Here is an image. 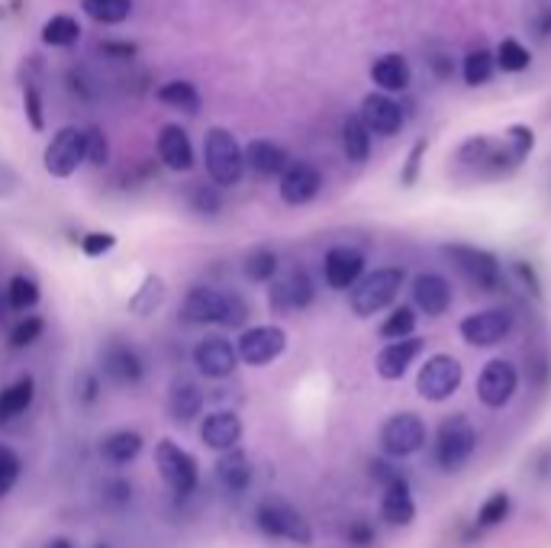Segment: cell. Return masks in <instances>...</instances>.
<instances>
[{
	"label": "cell",
	"mask_w": 551,
	"mask_h": 548,
	"mask_svg": "<svg viewBox=\"0 0 551 548\" xmlns=\"http://www.w3.org/2000/svg\"><path fill=\"white\" fill-rule=\"evenodd\" d=\"M158 158H162V165L171 168V171H191L194 168V146H191V136H187V129L178 126V123H168L162 126V133H158Z\"/></svg>",
	"instance_id": "603a6c76"
},
{
	"label": "cell",
	"mask_w": 551,
	"mask_h": 548,
	"mask_svg": "<svg viewBox=\"0 0 551 548\" xmlns=\"http://www.w3.org/2000/svg\"><path fill=\"white\" fill-rule=\"evenodd\" d=\"M155 97H158V104H165L168 110H178V113H184V117L200 113V91L191 81H181V78L165 81Z\"/></svg>",
	"instance_id": "4dcf8cb0"
},
{
	"label": "cell",
	"mask_w": 551,
	"mask_h": 548,
	"mask_svg": "<svg viewBox=\"0 0 551 548\" xmlns=\"http://www.w3.org/2000/svg\"><path fill=\"white\" fill-rule=\"evenodd\" d=\"M139 452H142V436L136 429H116L100 442V455H104L110 465H129V461H136Z\"/></svg>",
	"instance_id": "1f68e13d"
},
{
	"label": "cell",
	"mask_w": 551,
	"mask_h": 548,
	"mask_svg": "<svg viewBox=\"0 0 551 548\" xmlns=\"http://www.w3.org/2000/svg\"><path fill=\"white\" fill-rule=\"evenodd\" d=\"M426 342L419 336H410V339H400V342H387L381 352H377V374H381L384 381H400L406 371H410V365L416 362L419 355H423Z\"/></svg>",
	"instance_id": "ffe728a7"
},
{
	"label": "cell",
	"mask_w": 551,
	"mask_h": 548,
	"mask_svg": "<svg viewBox=\"0 0 551 548\" xmlns=\"http://www.w3.org/2000/svg\"><path fill=\"white\" fill-rule=\"evenodd\" d=\"M33 400H36V381L33 374H23V378H17L10 387L0 391V423H10L17 420V416H23L33 407Z\"/></svg>",
	"instance_id": "f1b7e54d"
},
{
	"label": "cell",
	"mask_w": 551,
	"mask_h": 548,
	"mask_svg": "<svg viewBox=\"0 0 551 548\" xmlns=\"http://www.w3.org/2000/svg\"><path fill=\"white\" fill-rule=\"evenodd\" d=\"M526 26H529V30H532L535 36H539V39H548V36H551V7H545L542 17H529Z\"/></svg>",
	"instance_id": "6f0895ef"
},
{
	"label": "cell",
	"mask_w": 551,
	"mask_h": 548,
	"mask_svg": "<svg viewBox=\"0 0 551 548\" xmlns=\"http://www.w3.org/2000/svg\"><path fill=\"white\" fill-rule=\"evenodd\" d=\"M184 320L197 326L220 323L236 329L249 320V304H245L239 294H226V291H216V287L200 284L184 300Z\"/></svg>",
	"instance_id": "6da1fadb"
},
{
	"label": "cell",
	"mask_w": 551,
	"mask_h": 548,
	"mask_svg": "<svg viewBox=\"0 0 551 548\" xmlns=\"http://www.w3.org/2000/svg\"><path fill=\"white\" fill-rule=\"evenodd\" d=\"M194 365L200 368V374H207V378L223 381V378H229V374L239 368V352H236V345H232L229 339L207 336L203 342H197Z\"/></svg>",
	"instance_id": "ac0fdd59"
},
{
	"label": "cell",
	"mask_w": 551,
	"mask_h": 548,
	"mask_svg": "<svg viewBox=\"0 0 551 548\" xmlns=\"http://www.w3.org/2000/svg\"><path fill=\"white\" fill-rule=\"evenodd\" d=\"M17 481H20V458L7 445H0V497H7Z\"/></svg>",
	"instance_id": "f6af8a7d"
},
{
	"label": "cell",
	"mask_w": 551,
	"mask_h": 548,
	"mask_svg": "<svg viewBox=\"0 0 551 548\" xmlns=\"http://www.w3.org/2000/svg\"><path fill=\"white\" fill-rule=\"evenodd\" d=\"M203 165L216 187H236L245 175V152L226 126H210L203 136Z\"/></svg>",
	"instance_id": "7a4b0ae2"
},
{
	"label": "cell",
	"mask_w": 551,
	"mask_h": 548,
	"mask_svg": "<svg viewBox=\"0 0 551 548\" xmlns=\"http://www.w3.org/2000/svg\"><path fill=\"white\" fill-rule=\"evenodd\" d=\"M100 52H104V55H113V59H133V55H136V46H129V42H123V46H104Z\"/></svg>",
	"instance_id": "94428289"
},
{
	"label": "cell",
	"mask_w": 551,
	"mask_h": 548,
	"mask_svg": "<svg viewBox=\"0 0 551 548\" xmlns=\"http://www.w3.org/2000/svg\"><path fill=\"white\" fill-rule=\"evenodd\" d=\"M493 71H497V62H493L490 49H471L461 62V78L468 88H484V84L493 78Z\"/></svg>",
	"instance_id": "836d02e7"
},
{
	"label": "cell",
	"mask_w": 551,
	"mask_h": 548,
	"mask_svg": "<svg viewBox=\"0 0 551 548\" xmlns=\"http://www.w3.org/2000/svg\"><path fill=\"white\" fill-rule=\"evenodd\" d=\"M42 329H46L42 316H23V320L10 329V345L13 349H29V345L42 336Z\"/></svg>",
	"instance_id": "7bdbcfd3"
},
{
	"label": "cell",
	"mask_w": 551,
	"mask_h": 548,
	"mask_svg": "<svg viewBox=\"0 0 551 548\" xmlns=\"http://www.w3.org/2000/svg\"><path fill=\"white\" fill-rule=\"evenodd\" d=\"M113 245H116V236L113 233H87V236H81V252L87 258L107 255V252H113Z\"/></svg>",
	"instance_id": "816d5d0a"
},
{
	"label": "cell",
	"mask_w": 551,
	"mask_h": 548,
	"mask_svg": "<svg viewBox=\"0 0 551 548\" xmlns=\"http://www.w3.org/2000/svg\"><path fill=\"white\" fill-rule=\"evenodd\" d=\"M371 129L365 126V120L358 117V113H352V117H345L342 123V152L352 165H365L371 158Z\"/></svg>",
	"instance_id": "f546056e"
},
{
	"label": "cell",
	"mask_w": 551,
	"mask_h": 548,
	"mask_svg": "<svg viewBox=\"0 0 551 548\" xmlns=\"http://www.w3.org/2000/svg\"><path fill=\"white\" fill-rule=\"evenodd\" d=\"M287 349V333L281 326H252L245 329L236 342V352L245 365L261 368V365H271L274 358H281Z\"/></svg>",
	"instance_id": "5bb4252c"
},
{
	"label": "cell",
	"mask_w": 551,
	"mask_h": 548,
	"mask_svg": "<svg viewBox=\"0 0 551 548\" xmlns=\"http://www.w3.org/2000/svg\"><path fill=\"white\" fill-rule=\"evenodd\" d=\"M84 162V129L62 126L42 152V168L52 178H71Z\"/></svg>",
	"instance_id": "8fae6325"
},
{
	"label": "cell",
	"mask_w": 551,
	"mask_h": 548,
	"mask_svg": "<svg viewBox=\"0 0 551 548\" xmlns=\"http://www.w3.org/2000/svg\"><path fill=\"white\" fill-rule=\"evenodd\" d=\"M368 474H371V481L381 484L384 490H387V487H397V484L406 481V474L394 465V461H387V458H374L371 465H368Z\"/></svg>",
	"instance_id": "7dc6e473"
},
{
	"label": "cell",
	"mask_w": 551,
	"mask_h": 548,
	"mask_svg": "<svg viewBox=\"0 0 551 548\" xmlns=\"http://www.w3.org/2000/svg\"><path fill=\"white\" fill-rule=\"evenodd\" d=\"M403 281H406V271L397 265L374 268L371 274H365V278L352 287V291H348V307H352V313L361 316V320H368V316L381 313L394 304Z\"/></svg>",
	"instance_id": "3957f363"
},
{
	"label": "cell",
	"mask_w": 551,
	"mask_h": 548,
	"mask_svg": "<svg viewBox=\"0 0 551 548\" xmlns=\"http://www.w3.org/2000/svg\"><path fill=\"white\" fill-rule=\"evenodd\" d=\"M7 304L17 313H29L39 304V281L29 278V274H13L7 284Z\"/></svg>",
	"instance_id": "74e56055"
},
{
	"label": "cell",
	"mask_w": 551,
	"mask_h": 548,
	"mask_svg": "<svg viewBox=\"0 0 551 548\" xmlns=\"http://www.w3.org/2000/svg\"><path fill=\"white\" fill-rule=\"evenodd\" d=\"M203 400H207V397H203V391H200L194 381H187V378L171 381V391H168V413H171V420L191 423L194 416H200Z\"/></svg>",
	"instance_id": "4316f807"
},
{
	"label": "cell",
	"mask_w": 551,
	"mask_h": 548,
	"mask_svg": "<svg viewBox=\"0 0 551 548\" xmlns=\"http://www.w3.org/2000/svg\"><path fill=\"white\" fill-rule=\"evenodd\" d=\"M358 117L365 120V126L371 129V136H384V139L397 136L403 129V123H406L403 107L390 94H368L365 100H361Z\"/></svg>",
	"instance_id": "e0dca14e"
},
{
	"label": "cell",
	"mask_w": 551,
	"mask_h": 548,
	"mask_svg": "<svg viewBox=\"0 0 551 548\" xmlns=\"http://www.w3.org/2000/svg\"><path fill=\"white\" fill-rule=\"evenodd\" d=\"M461 339L474 345V349H490V345H500L506 336L513 333V313L503 307H490V310H477L471 316H464L458 326Z\"/></svg>",
	"instance_id": "30bf717a"
},
{
	"label": "cell",
	"mask_w": 551,
	"mask_h": 548,
	"mask_svg": "<svg viewBox=\"0 0 551 548\" xmlns=\"http://www.w3.org/2000/svg\"><path fill=\"white\" fill-rule=\"evenodd\" d=\"M429 442V429L416 413H394L381 426V452L387 458H410L423 452Z\"/></svg>",
	"instance_id": "9c48e42d"
},
{
	"label": "cell",
	"mask_w": 551,
	"mask_h": 548,
	"mask_svg": "<svg viewBox=\"0 0 551 548\" xmlns=\"http://www.w3.org/2000/svg\"><path fill=\"white\" fill-rule=\"evenodd\" d=\"M84 162H91L94 168H104L110 162V139L100 126L84 129Z\"/></svg>",
	"instance_id": "b9f144b4"
},
{
	"label": "cell",
	"mask_w": 551,
	"mask_h": 548,
	"mask_svg": "<svg viewBox=\"0 0 551 548\" xmlns=\"http://www.w3.org/2000/svg\"><path fill=\"white\" fill-rule=\"evenodd\" d=\"M519 391V371L506 358H493L484 365L481 378H477V400L490 410H503Z\"/></svg>",
	"instance_id": "7c38bea8"
},
{
	"label": "cell",
	"mask_w": 551,
	"mask_h": 548,
	"mask_svg": "<svg viewBox=\"0 0 551 548\" xmlns=\"http://www.w3.org/2000/svg\"><path fill=\"white\" fill-rule=\"evenodd\" d=\"M100 371L110 384H120V387H133L142 381L145 365H142V355L126 342H110L104 352H100Z\"/></svg>",
	"instance_id": "2e32d148"
},
{
	"label": "cell",
	"mask_w": 551,
	"mask_h": 548,
	"mask_svg": "<svg viewBox=\"0 0 551 548\" xmlns=\"http://www.w3.org/2000/svg\"><path fill=\"white\" fill-rule=\"evenodd\" d=\"M532 471H535V478H542V481L551 478V445H545V449L532 455Z\"/></svg>",
	"instance_id": "9f6ffc18"
},
{
	"label": "cell",
	"mask_w": 551,
	"mask_h": 548,
	"mask_svg": "<svg viewBox=\"0 0 551 548\" xmlns=\"http://www.w3.org/2000/svg\"><path fill=\"white\" fill-rule=\"evenodd\" d=\"M97 548H107V545H97Z\"/></svg>",
	"instance_id": "be15d7a7"
},
{
	"label": "cell",
	"mask_w": 551,
	"mask_h": 548,
	"mask_svg": "<svg viewBox=\"0 0 551 548\" xmlns=\"http://www.w3.org/2000/svg\"><path fill=\"white\" fill-rule=\"evenodd\" d=\"M461 381H464V368H461L458 358L439 352V355H429L426 365L419 368L416 391H419V397L429 400V403H442V400H448L458 391Z\"/></svg>",
	"instance_id": "52a82bcc"
},
{
	"label": "cell",
	"mask_w": 551,
	"mask_h": 548,
	"mask_svg": "<svg viewBox=\"0 0 551 548\" xmlns=\"http://www.w3.org/2000/svg\"><path fill=\"white\" fill-rule=\"evenodd\" d=\"M104 500L110 503V507H126V503L133 500V487H129L126 481H110L104 490Z\"/></svg>",
	"instance_id": "11a10c76"
},
{
	"label": "cell",
	"mask_w": 551,
	"mask_h": 548,
	"mask_svg": "<svg viewBox=\"0 0 551 548\" xmlns=\"http://www.w3.org/2000/svg\"><path fill=\"white\" fill-rule=\"evenodd\" d=\"M17 184H20V178L13 175V168L0 165V197H10L13 191H17Z\"/></svg>",
	"instance_id": "680465c9"
},
{
	"label": "cell",
	"mask_w": 551,
	"mask_h": 548,
	"mask_svg": "<svg viewBox=\"0 0 551 548\" xmlns=\"http://www.w3.org/2000/svg\"><path fill=\"white\" fill-rule=\"evenodd\" d=\"M526 365H529V381L539 387V391H545V387L551 384V355H548V349L529 352Z\"/></svg>",
	"instance_id": "bcb514c9"
},
{
	"label": "cell",
	"mask_w": 551,
	"mask_h": 548,
	"mask_svg": "<svg viewBox=\"0 0 551 548\" xmlns=\"http://www.w3.org/2000/svg\"><path fill=\"white\" fill-rule=\"evenodd\" d=\"M477 452V429L464 413L448 416V420L435 432V465L445 474H455L471 461Z\"/></svg>",
	"instance_id": "8992f818"
},
{
	"label": "cell",
	"mask_w": 551,
	"mask_h": 548,
	"mask_svg": "<svg viewBox=\"0 0 551 548\" xmlns=\"http://www.w3.org/2000/svg\"><path fill=\"white\" fill-rule=\"evenodd\" d=\"M448 258H452V265L461 271V278L474 284L477 291H484V294H493V291H500L503 281H506V274H503V265H500V258L481 249V245H468V242H448L445 249H442Z\"/></svg>",
	"instance_id": "277c9868"
},
{
	"label": "cell",
	"mask_w": 551,
	"mask_h": 548,
	"mask_svg": "<svg viewBox=\"0 0 551 548\" xmlns=\"http://www.w3.org/2000/svg\"><path fill=\"white\" fill-rule=\"evenodd\" d=\"M416 329V310L413 307H394L387 313V320L381 323V339L387 342H400V339H410Z\"/></svg>",
	"instance_id": "ab89813d"
},
{
	"label": "cell",
	"mask_w": 551,
	"mask_h": 548,
	"mask_svg": "<svg viewBox=\"0 0 551 548\" xmlns=\"http://www.w3.org/2000/svg\"><path fill=\"white\" fill-rule=\"evenodd\" d=\"M513 274H516L519 284L526 287V291L535 300H542V281H539V271L532 268V262H526V258H516V262H513Z\"/></svg>",
	"instance_id": "f907efd6"
},
{
	"label": "cell",
	"mask_w": 551,
	"mask_h": 548,
	"mask_svg": "<svg viewBox=\"0 0 551 548\" xmlns=\"http://www.w3.org/2000/svg\"><path fill=\"white\" fill-rule=\"evenodd\" d=\"M162 300H165V284H162V278L149 274L139 291L129 297V310L139 313V316H149V313H155V307L162 304Z\"/></svg>",
	"instance_id": "60d3db41"
},
{
	"label": "cell",
	"mask_w": 551,
	"mask_h": 548,
	"mask_svg": "<svg viewBox=\"0 0 551 548\" xmlns=\"http://www.w3.org/2000/svg\"><path fill=\"white\" fill-rule=\"evenodd\" d=\"M278 255H274V249H252L249 255H245V262H242V271H245V278H249L252 284H268L278 278Z\"/></svg>",
	"instance_id": "d590c367"
},
{
	"label": "cell",
	"mask_w": 551,
	"mask_h": 548,
	"mask_svg": "<svg viewBox=\"0 0 551 548\" xmlns=\"http://www.w3.org/2000/svg\"><path fill=\"white\" fill-rule=\"evenodd\" d=\"M81 10L94 23L120 26L129 20V13H133V0H81Z\"/></svg>",
	"instance_id": "e575fe53"
},
{
	"label": "cell",
	"mask_w": 551,
	"mask_h": 548,
	"mask_svg": "<svg viewBox=\"0 0 551 548\" xmlns=\"http://www.w3.org/2000/svg\"><path fill=\"white\" fill-rule=\"evenodd\" d=\"M426 149H429V142H426V139H419L416 146L410 149V155H406V165H403V175H400V181H403L406 187H413V184H416L419 168H423V155H426Z\"/></svg>",
	"instance_id": "f5cc1de1"
},
{
	"label": "cell",
	"mask_w": 551,
	"mask_h": 548,
	"mask_svg": "<svg viewBox=\"0 0 551 548\" xmlns=\"http://www.w3.org/2000/svg\"><path fill=\"white\" fill-rule=\"evenodd\" d=\"M381 519L387 526H410L416 519V503L410 494V481H403L397 487H387L381 497Z\"/></svg>",
	"instance_id": "83f0119b"
},
{
	"label": "cell",
	"mask_w": 551,
	"mask_h": 548,
	"mask_svg": "<svg viewBox=\"0 0 551 548\" xmlns=\"http://www.w3.org/2000/svg\"><path fill=\"white\" fill-rule=\"evenodd\" d=\"M191 204H194V210H197V213L213 216V213H220L223 200H220V191H216V187H207V184H203V187H197V191H194Z\"/></svg>",
	"instance_id": "db71d44e"
},
{
	"label": "cell",
	"mask_w": 551,
	"mask_h": 548,
	"mask_svg": "<svg viewBox=\"0 0 551 548\" xmlns=\"http://www.w3.org/2000/svg\"><path fill=\"white\" fill-rule=\"evenodd\" d=\"M100 397V381L94 378V374H84V381H81V400L84 403H94Z\"/></svg>",
	"instance_id": "91938a15"
},
{
	"label": "cell",
	"mask_w": 551,
	"mask_h": 548,
	"mask_svg": "<svg viewBox=\"0 0 551 548\" xmlns=\"http://www.w3.org/2000/svg\"><path fill=\"white\" fill-rule=\"evenodd\" d=\"M371 81L381 94H403L413 81V68L400 52H384L377 55L371 65Z\"/></svg>",
	"instance_id": "cb8c5ba5"
},
{
	"label": "cell",
	"mask_w": 551,
	"mask_h": 548,
	"mask_svg": "<svg viewBox=\"0 0 551 548\" xmlns=\"http://www.w3.org/2000/svg\"><path fill=\"white\" fill-rule=\"evenodd\" d=\"M255 526L265 532L268 539H281V542H294V545H310L313 542V529L303 519V513L281 497H265L255 507Z\"/></svg>",
	"instance_id": "5b68a950"
},
{
	"label": "cell",
	"mask_w": 551,
	"mask_h": 548,
	"mask_svg": "<svg viewBox=\"0 0 551 548\" xmlns=\"http://www.w3.org/2000/svg\"><path fill=\"white\" fill-rule=\"evenodd\" d=\"M506 146H510V152H513V158L522 165L529 158V152L535 149V133L529 126H510L506 129Z\"/></svg>",
	"instance_id": "ee69618b"
},
{
	"label": "cell",
	"mask_w": 551,
	"mask_h": 548,
	"mask_svg": "<svg viewBox=\"0 0 551 548\" xmlns=\"http://www.w3.org/2000/svg\"><path fill=\"white\" fill-rule=\"evenodd\" d=\"M245 152V168L258 178H281L290 165V152L274 139H252Z\"/></svg>",
	"instance_id": "44dd1931"
},
{
	"label": "cell",
	"mask_w": 551,
	"mask_h": 548,
	"mask_svg": "<svg viewBox=\"0 0 551 548\" xmlns=\"http://www.w3.org/2000/svg\"><path fill=\"white\" fill-rule=\"evenodd\" d=\"M23 110H26L29 126H33L36 133H42V129H46V113H42V94H39L36 84H26V91H23Z\"/></svg>",
	"instance_id": "c3c4849f"
},
{
	"label": "cell",
	"mask_w": 551,
	"mask_h": 548,
	"mask_svg": "<svg viewBox=\"0 0 551 548\" xmlns=\"http://www.w3.org/2000/svg\"><path fill=\"white\" fill-rule=\"evenodd\" d=\"M513 513V497L506 494V490H493V494L481 503V510H477V529H493L506 523Z\"/></svg>",
	"instance_id": "f35d334b"
},
{
	"label": "cell",
	"mask_w": 551,
	"mask_h": 548,
	"mask_svg": "<svg viewBox=\"0 0 551 548\" xmlns=\"http://www.w3.org/2000/svg\"><path fill=\"white\" fill-rule=\"evenodd\" d=\"M216 478H220L223 490L239 497L252 487L255 468H252L249 455H245L242 449H232V452H223L220 458H216Z\"/></svg>",
	"instance_id": "484cf974"
},
{
	"label": "cell",
	"mask_w": 551,
	"mask_h": 548,
	"mask_svg": "<svg viewBox=\"0 0 551 548\" xmlns=\"http://www.w3.org/2000/svg\"><path fill=\"white\" fill-rule=\"evenodd\" d=\"M323 278L332 291H352L365 278V255L352 245H336L323 258Z\"/></svg>",
	"instance_id": "9a60e30c"
},
{
	"label": "cell",
	"mask_w": 551,
	"mask_h": 548,
	"mask_svg": "<svg viewBox=\"0 0 551 548\" xmlns=\"http://www.w3.org/2000/svg\"><path fill=\"white\" fill-rule=\"evenodd\" d=\"M493 62H497V68L506 71V75H522V71L532 65V52L522 46L519 39H503L497 52H493Z\"/></svg>",
	"instance_id": "8d00e7d4"
},
{
	"label": "cell",
	"mask_w": 551,
	"mask_h": 548,
	"mask_svg": "<svg viewBox=\"0 0 551 548\" xmlns=\"http://www.w3.org/2000/svg\"><path fill=\"white\" fill-rule=\"evenodd\" d=\"M323 191V175L310 162H290L287 171L281 175V200L290 207H303L316 200V194Z\"/></svg>",
	"instance_id": "d6986e66"
},
{
	"label": "cell",
	"mask_w": 551,
	"mask_h": 548,
	"mask_svg": "<svg viewBox=\"0 0 551 548\" xmlns=\"http://www.w3.org/2000/svg\"><path fill=\"white\" fill-rule=\"evenodd\" d=\"M155 468H158V474H162V481L178 497H187L197 490V481H200L197 458L191 452H184L178 442L162 439L155 445Z\"/></svg>",
	"instance_id": "ba28073f"
},
{
	"label": "cell",
	"mask_w": 551,
	"mask_h": 548,
	"mask_svg": "<svg viewBox=\"0 0 551 548\" xmlns=\"http://www.w3.org/2000/svg\"><path fill=\"white\" fill-rule=\"evenodd\" d=\"M316 297V287L313 278L303 268H290L284 271L281 278H274L268 287V304L274 313H297V310H307Z\"/></svg>",
	"instance_id": "4fadbf2b"
},
{
	"label": "cell",
	"mask_w": 551,
	"mask_h": 548,
	"mask_svg": "<svg viewBox=\"0 0 551 548\" xmlns=\"http://www.w3.org/2000/svg\"><path fill=\"white\" fill-rule=\"evenodd\" d=\"M46 548H75V542H71V539H52Z\"/></svg>",
	"instance_id": "6125c7cd"
},
{
	"label": "cell",
	"mask_w": 551,
	"mask_h": 548,
	"mask_svg": "<svg viewBox=\"0 0 551 548\" xmlns=\"http://www.w3.org/2000/svg\"><path fill=\"white\" fill-rule=\"evenodd\" d=\"M413 304L423 310L426 316H442L452 307V284H448L442 274L423 271L416 274L413 281Z\"/></svg>",
	"instance_id": "d4e9b609"
},
{
	"label": "cell",
	"mask_w": 551,
	"mask_h": 548,
	"mask_svg": "<svg viewBox=\"0 0 551 548\" xmlns=\"http://www.w3.org/2000/svg\"><path fill=\"white\" fill-rule=\"evenodd\" d=\"M345 542L352 548H371L377 542V532H374V526L368 523L365 516H358V519H352V523L345 526Z\"/></svg>",
	"instance_id": "681fc988"
},
{
	"label": "cell",
	"mask_w": 551,
	"mask_h": 548,
	"mask_svg": "<svg viewBox=\"0 0 551 548\" xmlns=\"http://www.w3.org/2000/svg\"><path fill=\"white\" fill-rule=\"evenodd\" d=\"M78 39H81V26L71 13H55V17L42 26V42H46L49 49H71Z\"/></svg>",
	"instance_id": "d6a6232c"
},
{
	"label": "cell",
	"mask_w": 551,
	"mask_h": 548,
	"mask_svg": "<svg viewBox=\"0 0 551 548\" xmlns=\"http://www.w3.org/2000/svg\"><path fill=\"white\" fill-rule=\"evenodd\" d=\"M200 439L207 449L213 452H232V449H239V439H242V420H239V413H232V410H216L210 413L207 420L200 423Z\"/></svg>",
	"instance_id": "7402d4cb"
}]
</instances>
